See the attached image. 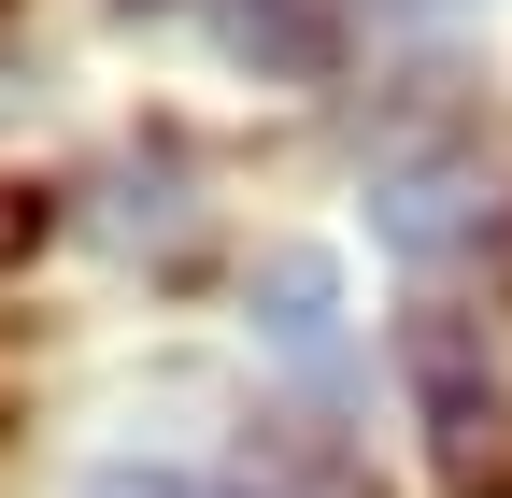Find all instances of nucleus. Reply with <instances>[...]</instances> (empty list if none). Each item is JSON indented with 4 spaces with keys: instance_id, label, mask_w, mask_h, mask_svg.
Wrapping results in <instances>:
<instances>
[{
    "instance_id": "1",
    "label": "nucleus",
    "mask_w": 512,
    "mask_h": 498,
    "mask_svg": "<svg viewBox=\"0 0 512 498\" xmlns=\"http://www.w3.org/2000/svg\"><path fill=\"white\" fill-rule=\"evenodd\" d=\"M413 385H427V442H441V484L456 498H498V385H484V356L456 314H413Z\"/></svg>"
},
{
    "instance_id": "2",
    "label": "nucleus",
    "mask_w": 512,
    "mask_h": 498,
    "mask_svg": "<svg viewBox=\"0 0 512 498\" xmlns=\"http://www.w3.org/2000/svg\"><path fill=\"white\" fill-rule=\"evenodd\" d=\"M370 242L384 257H470V242H498V185L427 157V171H384L370 185Z\"/></svg>"
},
{
    "instance_id": "3",
    "label": "nucleus",
    "mask_w": 512,
    "mask_h": 498,
    "mask_svg": "<svg viewBox=\"0 0 512 498\" xmlns=\"http://www.w3.org/2000/svg\"><path fill=\"white\" fill-rule=\"evenodd\" d=\"M242 314H256V342H271V356L328 370V356H342V257H328V242H271L256 285H242Z\"/></svg>"
},
{
    "instance_id": "4",
    "label": "nucleus",
    "mask_w": 512,
    "mask_h": 498,
    "mask_svg": "<svg viewBox=\"0 0 512 498\" xmlns=\"http://www.w3.org/2000/svg\"><path fill=\"white\" fill-rule=\"evenodd\" d=\"M228 57L271 72V86H313L342 57V15H328V0H228Z\"/></svg>"
},
{
    "instance_id": "5",
    "label": "nucleus",
    "mask_w": 512,
    "mask_h": 498,
    "mask_svg": "<svg viewBox=\"0 0 512 498\" xmlns=\"http://www.w3.org/2000/svg\"><path fill=\"white\" fill-rule=\"evenodd\" d=\"M86 498H214V484L171 470V456H114V470H86Z\"/></svg>"
},
{
    "instance_id": "6",
    "label": "nucleus",
    "mask_w": 512,
    "mask_h": 498,
    "mask_svg": "<svg viewBox=\"0 0 512 498\" xmlns=\"http://www.w3.org/2000/svg\"><path fill=\"white\" fill-rule=\"evenodd\" d=\"M43 228H57V200H43V185H0V271H15Z\"/></svg>"
},
{
    "instance_id": "7",
    "label": "nucleus",
    "mask_w": 512,
    "mask_h": 498,
    "mask_svg": "<svg viewBox=\"0 0 512 498\" xmlns=\"http://www.w3.org/2000/svg\"><path fill=\"white\" fill-rule=\"evenodd\" d=\"M128 15H143V0H128Z\"/></svg>"
}]
</instances>
